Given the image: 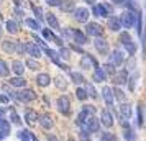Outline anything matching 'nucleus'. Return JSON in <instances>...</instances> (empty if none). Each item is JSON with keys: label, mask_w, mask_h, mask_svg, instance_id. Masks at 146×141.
<instances>
[{"label": "nucleus", "mask_w": 146, "mask_h": 141, "mask_svg": "<svg viewBox=\"0 0 146 141\" xmlns=\"http://www.w3.org/2000/svg\"><path fill=\"white\" fill-rule=\"evenodd\" d=\"M25 48H27V54H30L33 59H38V58H41L43 54H41V49L36 44H33V43H28V44H25Z\"/></svg>", "instance_id": "f8f14e48"}, {"label": "nucleus", "mask_w": 146, "mask_h": 141, "mask_svg": "<svg viewBox=\"0 0 146 141\" xmlns=\"http://www.w3.org/2000/svg\"><path fill=\"white\" fill-rule=\"evenodd\" d=\"M102 26H100L99 23H87L86 26V33L90 34V36H94V38H99V36H102Z\"/></svg>", "instance_id": "20e7f679"}, {"label": "nucleus", "mask_w": 146, "mask_h": 141, "mask_svg": "<svg viewBox=\"0 0 146 141\" xmlns=\"http://www.w3.org/2000/svg\"><path fill=\"white\" fill-rule=\"evenodd\" d=\"M44 51H46L48 58L53 61L56 66H59L61 69H64V71H67V69H69V67H67L66 64H64V62H61V61H59V54L56 53V51H53V49H48V48H44Z\"/></svg>", "instance_id": "39448f33"}, {"label": "nucleus", "mask_w": 146, "mask_h": 141, "mask_svg": "<svg viewBox=\"0 0 146 141\" xmlns=\"http://www.w3.org/2000/svg\"><path fill=\"white\" fill-rule=\"evenodd\" d=\"M79 138H80V141H90V133L82 126L80 128V131H79Z\"/></svg>", "instance_id": "a19ab883"}, {"label": "nucleus", "mask_w": 146, "mask_h": 141, "mask_svg": "<svg viewBox=\"0 0 146 141\" xmlns=\"http://www.w3.org/2000/svg\"><path fill=\"white\" fill-rule=\"evenodd\" d=\"M46 138H48V141H59L58 138H54V136H53L51 133H48V134H46Z\"/></svg>", "instance_id": "bf43d9fd"}, {"label": "nucleus", "mask_w": 146, "mask_h": 141, "mask_svg": "<svg viewBox=\"0 0 146 141\" xmlns=\"http://www.w3.org/2000/svg\"><path fill=\"white\" fill-rule=\"evenodd\" d=\"M123 138H125L126 141H135L136 140V134L133 133L131 128H125V130H123Z\"/></svg>", "instance_id": "72a5a7b5"}, {"label": "nucleus", "mask_w": 146, "mask_h": 141, "mask_svg": "<svg viewBox=\"0 0 146 141\" xmlns=\"http://www.w3.org/2000/svg\"><path fill=\"white\" fill-rule=\"evenodd\" d=\"M10 84H12L13 87H25V85H27V81H25L21 75H15L13 79H10Z\"/></svg>", "instance_id": "bb28decb"}, {"label": "nucleus", "mask_w": 146, "mask_h": 141, "mask_svg": "<svg viewBox=\"0 0 146 141\" xmlns=\"http://www.w3.org/2000/svg\"><path fill=\"white\" fill-rule=\"evenodd\" d=\"M18 138H20V141H30V131L28 130H21L18 133Z\"/></svg>", "instance_id": "3c124183"}, {"label": "nucleus", "mask_w": 146, "mask_h": 141, "mask_svg": "<svg viewBox=\"0 0 146 141\" xmlns=\"http://www.w3.org/2000/svg\"><path fill=\"white\" fill-rule=\"evenodd\" d=\"M86 94H87V97H90V99H97V97H99V95H97V90L94 89L92 84H87L86 85Z\"/></svg>", "instance_id": "4c0bfd02"}, {"label": "nucleus", "mask_w": 146, "mask_h": 141, "mask_svg": "<svg viewBox=\"0 0 146 141\" xmlns=\"http://www.w3.org/2000/svg\"><path fill=\"white\" fill-rule=\"evenodd\" d=\"M15 53H18V54H27V48H25V44H23L21 41L15 43Z\"/></svg>", "instance_id": "79ce46f5"}, {"label": "nucleus", "mask_w": 146, "mask_h": 141, "mask_svg": "<svg viewBox=\"0 0 146 141\" xmlns=\"http://www.w3.org/2000/svg\"><path fill=\"white\" fill-rule=\"evenodd\" d=\"M61 31H62V36H64V40H72V30L61 28Z\"/></svg>", "instance_id": "864d4df0"}, {"label": "nucleus", "mask_w": 146, "mask_h": 141, "mask_svg": "<svg viewBox=\"0 0 146 141\" xmlns=\"http://www.w3.org/2000/svg\"><path fill=\"white\" fill-rule=\"evenodd\" d=\"M56 107L59 110V113H62L64 117L71 113V100H69V97L67 95H61L58 102H56Z\"/></svg>", "instance_id": "f03ea898"}, {"label": "nucleus", "mask_w": 146, "mask_h": 141, "mask_svg": "<svg viewBox=\"0 0 146 141\" xmlns=\"http://www.w3.org/2000/svg\"><path fill=\"white\" fill-rule=\"evenodd\" d=\"M102 141H117V136L113 133L105 131V133H102Z\"/></svg>", "instance_id": "8fccbe9b"}, {"label": "nucleus", "mask_w": 146, "mask_h": 141, "mask_svg": "<svg viewBox=\"0 0 146 141\" xmlns=\"http://www.w3.org/2000/svg\"><path fill=\"white\" fill-rule=\"evenodd\" d=\"M118 20H120V25L123 28H131L135 25V21H136V15L130 13V12H125V13H121V17Z\"/></svg>", "instance_id": "7ed1b4c3"}, {"label": "nucleus", "mask_w": 146, "mask_h": 141, "mask_svg": "<svg viewBox=\"0 0 146 141\" xmlns=\"http://www.w3.org/2000/svg\"><path fill=\"white\" fill-rule=\"evenodd\" d=\"M38 120H40V125L44 130H51L54 126V121H53V117L49 113H43L41 117H38Z\"/></svg>", "instance_id": "9d476101"}, {"label": "nucleus", "mask_w": 146, "mask_h": 141, "mask_svg": "<svg viewBox=\"0 0 146 141\" xmlns=\"http://www.w3.org/2000/svg\"><path fill=\"white\" fill-rule=\"evenodd\" d=\"M94 44H95V49H97L100 54H104V56H105V54H108V41H105L102 36L95 38Z\"/></svg>", "instance_id": "423d86ee"}, {"label": "nucleus", "mask_w": 146, "mask_h": 141, "mask_svg": "<svg viewBox=\"0 0 146 141\" xmlns=\"http://www.w3.org/2000/svg\"><path fill=\"white\" fill-rule=\"evenodd\" d=\"M82 112L86 115H95V107H92V105H84L82 107Z\"/></svg>", "instance_id": "603ef678"}, {"label": "nucleus", "mask_w": 146, "mask_h": 141, "mask_svg": "<svg viewBox=\"0 0 146 141\" xmlns=\"http://www.w3.org/2000/svg\"><path fill=\"white\" fill-rule=\"evenodd\" d=\"M107 79V74L104 72V69L102 67H95V71H94V81L95 82H105Z\"/></svg>", "instance_id": "6ab92c4d"}, {"label": "nucleus", "mask_w": 146, "mask_h": 141, "mask_svg": "<svg viewBox=\"0 0 146 141\" xmlns=\"http://www.w3.org/2000/svg\"><path fill=\"white\" fill-rule=\"evenodd\" d=\"M76 95H77V99H79V100H87V99H89L87 94H86V89H80V87L76 90Z\"/></svg>", "instance_id": "de8ad7c7"}, {"label": "nucleus", "mask_w": 146, "mask_h": 141, "mask_svg": "<svg viewBox=\"0 0 146 141\" xmlns=\"http://www.w3.org/2000/svg\"><path fill=\"white\" fill-rule=\"evenodd\" d=\"M107 23H108V28H110L112 31H118L120 28H121V25H120V20L117 18V17H110Z\"/></svg>", "instance_id": "4be33fe9"}, {"label": "nucleus", "mask_w": 146, "mask_h": 141, "mask_svg": "<svg viewBox=\"0 0 146 141\" xmlns=\"http://www.w3.org/2000/svg\"><path fill=\"white\" fill-rule=\"evenodd\" d=\"M0 36H2V33H0Z\"/></svg>", "instance_id": "69168bd1"}, {"label": "nucleus", "mask_w": 146, "mask_h": 141, "mask_svg": "<svg viewBox=\"0 0 146 141\" xmlns=\"http://www.w3.org/2000/svg\"><path fill=\"white\" fill-rule=\"evenodd\" d=\"M123 48H125L126 49V53L130 54V56H135V53H136V49H138V48H136V44H135V43H131V41H130V43H126V44H123Z\"/></svg>", "instance_id": "e433bc0d"}, {"label": "nucleus", "mask_w": 146, "mask_h": 141, "mask_svg": "<svg viewBox=\"0 0 146 141\" xmlns=\"http://www.w3.org/2000/svg\"><path fill=\"white\" fill-rule=\"evenodd\" d=\"M7 102H8L7 95H0V103H7Z\"/></svg>", "instance_id": "13d9d810"}, {"label": "nucleus", "mask_w": 146, "mask_h": 141, "mask_svg": "<svg viewBox=\"0 0 146 141\" xmlns=\"http://www.w3.org/2000/svg\"><path fill=\"white\" fill-rule=\"evenodd\" d=\"M44 15H46V20H48L49 26L53 28V30H61L59 28V21H58V18H56L53 13H44Z\"/></svg>", "instance_id": "5701e85b"}, {"label": "nucleus", "mask_w": 146, "mask_h": 141, "mask_svg": "<svg viewBox=\"0 0 146 141\" xmlns=\"http://www.w3.org/2000/svg\"><path fill=\"white\" fill-rule=\"evenodd\" d=\"M112 64L113 66H121V64H125V61H126V56L123 51H120V49H115L112 53Z\"/></svg>", "instance_id": "1a4fd4ad"}, {"label": "nucleus", "mask_w": 146, "mask_h": 141, "mask_svg": "<svg viewBox=\"0 0 146 141\" xmlns=\"http://www.w3.org/2000/svg\"><path fill=\"white\" fill-rule=\"evenodd\" d=\"M5 112H7V108H5V107H0V115H5Z\"/></svg>", "instance_id": "680f3d73"}, {"label": "nucleus", "mask_w": 146, "mask_h": 141, "mask_svg": "<svg viewBox=\"0 0 146 141\" xmlns=\"http://www.w3.org/2000/svg\"><path fill=\"white\" fill-rule=\"evenodd\" d=\"M0 131H3L5 134H8V133H10V123H8V121L5 120L3 117L0 118Z\"/></svg>", "instance_id": "58836bf2"}, {"label": "nucleus", "mask_w": 146, "mask_h": 141, "mask_svg": "<svg viewBox=\"0 0 146 141\" xmlns=\"http://www.w3.org/2000/svg\"><path fill=\"white\" fill-rule=\"evenodd\" d=\"M87 2H89V3H95V0H87Z\"/></svg>", "instance_id": "e2e57ef3"}, {"label": "nucleus", "mask_w": 146, "mask_h": 141, "mask_svg": "<svg viewBox=\"0 0 146 141\" xmlns=\"http://www.w3.org/2000/svg\"><path fill=\"white\" fill-rule=\"evenodd\" d=\"M104 72H105V74L113 75V74H115V66H113L112 62H107L105 66H104Z\"/></svg>", "instance_id": "c03bdc74"}, {"label": "nucleus", "mask_w": 146, "mask_h": 141, "mask_svg": "<svg viewBox=\"0 0 146 141\" xmlns=\"http://www.w3.org/2000/svg\"><path fill=\"white\" fill-rule=\"evenodd\" d=\"M84 128L89 133H99L100 131V121L95 118V115H87L86 121H84Z\"/></svg>", "instance_id": "f257e3e1"}, {"label": "nucleus", "mask_w": 146, "mask_h": 141, "mask_svg": "<svg viewBox=\"0 0 146 141\" xmlns=\"http://www.w3.org/2000/svg\"><path fill=\"white\" fill-rule=\"evenodd\" d=\"M36 82H38L40 87H48V85L51 84V77L44 72V74H40L38 77H36Z\"/></svg>", "instance_id": "a211bd4d"}, {"label": "nucleus", "mask_w": 146, "mask_h": 141, "mask_svg": "<svg viewBox=\"0 0 146 141\" xmlns=\"http://www.w3.org/2000/svg\"><path fill=\"white\" fill-rule=\"evenodd\" d=\"M25 120H27L28 125L35 123V121L38 120V115H36V112H35V110H27V113H25Z\"/></svg>", "instance_id": "cd10ccee"}, {"label": "nucleus", "mask_w": 146, "mask_h": 141, "mask_svg": "<svg viewBox=\"0 0 146 141\" xmlns=\"http://www.w3.org/2000/svg\"><path fill=\"white\" fill-rule=\"evenodd\" d=\"M69 75H71V79H72L74 84H82V82L86 81L84 75L80 74V72H69Z\"/></svg>", "instance_id": "c9c22d12"}, {"label": "nucleus", "mask_w": 146, "mask_h": 141, "mask_svg": "<svg viewBox=\"0 0 146 141\" xmlns=\"http://www.w3.org/2000/svg\"><path fill=\"white\" fill-rule=\"evenodd\" d=\"M33 12H35V15H36V18H38V20H43V15H44L43 8H41V7H33Z\"/></svg>", "instance_id": "5fc2aeb1"}, {"label": "nucleus", "mask_w": 146, "mask_h": 141, "mask_svg": "<svg viewBox=\"0 0 146 141\" xmlns=\"http://www.w3.org/2000/svg\"><path fill=\"white\" fill-rule=\"evenodd\" d=\"M0 2H2V0H0Z\"/></svg>", "instance_id": "338daca9"}, {"label": "nucleus", "mask_w": 146, "mask_h": 141, "mask_svg": "<svg viewBox=\"0 0 146 141\" xmlns=\"http://www.w3.org/2000/svg\"><path fill=\"white\" fill-rule=\"evenodd\" d=\"M46 3L49 7H59L61 3H62V0H46Z\"/></svg>", "instance_id": "6e6d98bb"}, {"label": "nucleus", "mask_w": 146, "mask_h": 141, "mask_svg": "<svg viewBox=\"0 0 146 141\" xmlns=\"http://www.w3.org/2000/svg\"><path fill=\"white\" fill-rule=\"evenodd\" d=\"M120 41H121V44H126V43H130L131 41V36L128 31H121L120 33Z\"/></svg>", "instance_id": "37998d69"}, {"label": "nucleus", "mask_w": 146, "mask_h": 141, "mask_svg": "<svg viewBox=\"0 0 146 141\" xmlns=\"http://www.w3.org/2000/svg\"><path fill=\"white\" fill-rule=\"evenodd\" d=\"M59 7L62 12H72V10H76V3H74V0H62Z\"/></svg>", "instance_id": "412c9836"}, {"label": "nucleus", "mask_w": 146, "mask_h": 141, "mask_svg": "<svg viewBox=\"0 0 146 141\" xmlns=\"http://www.w3.org/2000/svg\"><path fill=\"white\" fill-rule=\"evenodd\" d=\"M10 120H12V123H15V125H21L20 117H18V113H17L15 110H12V112H10Z\"/></svg>", "instance_id": "a18cd8bd"}, {"label": "nucleus", "mask_w": 146, "mask_h": 141, "mask_svg": "<svg viewBox=\"0 0 146 141\" xmlns=\"http://www.w3.org/2000/svg\"><path fill=\"white\" fill-rule=\"evenodd\" d=\"M43 30V28H41ZM43 38H46V40H49V41H53V43H56L58 46H61L62 48V40L61 38H58L56 34H53L49 30H43Z\"/></svg>", "instance_id": "f3484780"}, {"label": "nucleus", "mask_w": 146, "mask_h": 141, "mask_svg": "<svg viewBox=\"0 0 146 141\" xmlns=\"http://www.w3.org/2000/svg\"><path fill=\"white\" fill-rule=\"evenodd\" d=\"M72 41H76L77 44H87L89 41H87V36L82 31H79V30H74L72 31Z\"/></svg>", "instance_id": "dca6fc26"}, {"label": "nucleus", "mask_w": 146, "mask_h": 141, "mask_svg": "<svg viewBox=\"0 0 146 141\" xmlns=\"http://www.w3.org/2000/svg\"><path fill=\"white\" fill-rule=\"evenodd\" d=\"M100 123L102 125H105V126H112L113 125V115L108 112V110H102V113H100Z\"/></svg>", "instance_id": "ddd939ff"}, {"label": "nucleus", "mask_w": 146, "mask_h": 141, "mask_svg": "<svg viewBox=\"0 0 146 141\" xmlns=\"http://www.w3.org/2000/svg\"><path fill=\"white\" fill-rule=\"evenodd\" d=\"M136 31H138V34L143 33V15H141V12H136Z\"/></svg>", "instance_id": "f704fd0d"}, {"label": "nucleus", "mask_w": 146, "mask_h": 141, "mask_svg": "<svg viewBox=\"0 0 146 141\" xmlns=\"http://www.w3.org/2000/svg\"><path fill=\"white\" fill-rule=\"evenodd\" d=\"M54 84H56V87L61 89V90H66V87H67V82L64 81V77H62V75H56Z\"/></svg>", "instance_id": "7c9ffc66"}, {"label": "nucleus", "mask_w": 146, "mask_h": 141, "mask_svg": "<svg viewBox=\"0 0 146 141\" xmlns=\"http://www.w3.org/2000/svg\"><path fill=\"white\" fill-rule=\"evenodd\" d=\"M126 81H128V72L126 71H121L118 74H113V84L115 85H123V84H126Z\"/></svg>", "instance_id": "2eb2a0df"}, {"label": "nucleus", "mask_w": 146, "mask_h": 141, "mask_svg": "<svg viewBox=\"0 0 146 141\" xmlns=\"http://www.w3.org/2000/svg\"><path fill=\"white\" fill-rule=\"evenodd\" d=\"M30 141H40V140H38V138H36V136H35V134L30 131Z\"/></svg>", "instance_id": "052dcab7"}, {"label": "nucleus", "mask_w": 146, "mask_h": 141, "mask_svg": "<svg viewBox=\"0 0 146 141\" xmlns=\"http://www.w3.org/2000/svg\"><path fill=\"white\" fill-rule=\"evenodd\" d=\"M100 141H102V140H100Z\"/></svg>", "instance_id": "774afa93"}, {"label": "nucleus", "mask_w": 146, "mask_h": 141, "mask_svg": "<svg viewBox=\"0 0 146 141\" xmlns=\"http://www.w3.org/2000/svg\"><path fill=\"white\" fill-rule=\"evenodd\" d=\"M112 92H113V99H117L120 103H123V102L126 100V95H125V92H123L121 89L115 87V89H112Z\"/></svg>", "instance_id": "393cba45"}, {"label": "nucleus", "mask_w": 146, "mask_h": 141, "mask_svg": "<svg viewBox=\"0 0 146 141\" xmlns=\"http://www.w3.org/2000/svg\"><path fill=\"white\" fill-rule=\"evenodd\" d=\"M136 118H138V120H136V125L141 128L143 123H145V120H143V105H141V103L136 107Z\"/></svg>", "instance_id": "c85d7f7f"}, {"label": "nucleus", "mask_w": 146, "mask_h": 141, "mask_svg": "<svg viewBox=\"0 0 146 141\" xmlns=\"http://www.w3.org/2000/svg\"><path fill=\"white\" fill-rule=\"evenodd\" d=\"M102 97H104V100H105L107 107H113V102H115V99H113V92L110 87H104V90H102Z\"/></svg>", "instance_id": "4468645a"}, {"label": "nucleus", "mask_w": 146, "mask_h": 141, "mask_svg": "<svg viewBox=\"0 0 146 141\" xmlns=\"http://www.w3.org/2000/svg\"><path fill=\"white\" fill-rule=\"evenodd\" d=\"M8 74H10V67H8V64L3 59H0V75H2V77H7Z\"/></svg>", "instance_id": "2f4dec72"}, {"label": "nucleus", "mask_w": 146, "mask_h": 141, "mask_svg": "<svg viewBox=\"0 0 146 141\" xmlns=\"http://www.w3.org/2000/svg\"><path fill=\"white\" fill-rule=\"evenodd\" d=\"M67 141H76V140H74V138H69V140H67Z\"/></svg>", "instance_id": "0e129e2a"}, {"label": "nucleus", "mask_w": 146, "mask_h": 141, "mask_svg": "<svg viewBox=\"0 0 146 141\" xmlns=\"http://www.w3.org/2000/svg\"><path fill=\"white\" fill-rule=\"evenodd\" d=\"M131 113H133V108L130 103H126V102L120 103V118H123V120L128 121L131 118Z\"/></svg>", "instance_id": "0eeeda50"}, {"label": "nucleus", "mask_w": 146, "mask_h": 141, "mask_svg": "<svg viewBox=\"0 0 146 141\" xmlns=\"http://www.w3.org/2000/svg\"><path fill=\"white\" fill-rule=\"evenodd\" d=\"M18 99H20V102L28 103V102H33L36 99V95H35V92L31 89H23L21 92H18Z\"/></svg>", "instance_id": "6e6552de"}, {"label": "nucleus", "mask_w": 146, "mask_h": 141, "mask_svg": "<svg viewBox=\"0 0 146 141\" xmlns=\"http://www.w3.org/2000/svg\"><path fill=\"white\" fill-rule=\"evenodd\" d=\"M92 13L95 17H107V12H105V8H104V5H94Z\"/></svg>", "instance_id": "473e14b6"}, {"label": "nucleus", "mask_w": 146, "mask_h": 141, "mask_svg": "<svg viewBox=\"0 0 146 141\" xmlns=\"http://www.w3.org/2000/svg\"><path fill=\"white\" fill-rule=\"evenodd\" d=\"M136 79H138V74H133L131 77H128V89H130V92H133L135 90V87H136Z\"/></svg>", "instance_id": "ea45409f"}, {"label": "nucleus", "mask_w": 146, "mask_h": 141, "mask_svg": "<svg viewBox=\"0 0 146 141\" xmlns=\"http://www.w3.org/2000/svg\"><path fill=\"white\" fill-rule=\"evenodd\" d=\"M5 26H7V31L10 34H15L18 30H20V28H18V21H15V20H7Z\"/></svg>", "instance_id": "b1692460"}, {"label": "nucleus", "mask_w": 146, "mask_h": 141, "mask_svg": "<svg viewBox=\"0 0 146 141\" xmlns=\"http://www.w3.org/2000/svg\"><path fill=\"white\" fill-rule=\"evenodd\" d=\"M74 18L77 21H80V23H86L87 20H89V10L87 8H76L74 10Z\"/></svg>", "instance_id": "9b49d317"}, {"label": "nucleus", "mask_w": 146, "mask_h": 141, "mask_svg": "<svg viewBox=\"0 0 146 141\" xmlns=\"http://www.w3.org/2000/svg\"><path fill=\"white\" fill-rule=\"evenodd\" d=\"M135 67H136V61L133 59H130V62H128V69H135Z\"/></svg>", "instance_id": "4d7b16f0"}, {"label": "nucleus", "mask_w": 146, "mask_h": 141, "mask_svg": "<svg viewBox=\"0 0 146 141\" xmlns=\"http://www.w3.org/2000/svg\"><path fill=\"white\" fill-rule=\"evenodd\" d=\"M25 23H27V26L30 28V30H33V31H40V30H41L40 23H38L36 20H33V18H27Z\"/></svg>", "instance_id": "c756f323"}, {"label": "nucleus", "mask_w": 146, "mask_h": 141, "mask_svg": "<svg viewBox=\"0 0 146 141\" xmlns=\"http://www.w3.org/2000/svg\"><path fill=\"white\" fill-rule=\"evenodd\" d=\"M2 49L8 54H13L15 53V43L13 41H8V40H3L2 41Z\"/></svg>", "instance_id": "aec40b11"}, {"label": "nucleus", "mask_w": 146, "mask_h": 141, "mask_svg": "<svg viewBox=\"0 0 146 141\" xmlns=\"http://www.w3.org/2000/svg\"><path fill=\"white\" fill-rule=\"evenodd\" d=\"M27 67H30L31 71H36V69H40V62L35 59H28L27 61Z\"/></svg>", "instance_id": "49530a36"}, {"label": "nucleus", "mask_w": 146, "mask_h": 141, "mask_svg": "<svg viewBox=\"0 0 146 141\" xmlns=\"http://www.w3.org/2000/svg\"><path fill=\"white\" fill-rule=\"evenodd\" d=\"M58 54H59V58H62V59H69V56H71V49H67V48H61Z\"/></svg>", "instance_id": "09e8293b"}, {"label": "nucleus", "mask_w": 146, "mask_h": 141, "mask_svg": "<svg viewBox=\"0 0 146 141\" xmlns=\"http://www.w3.org/2000/svg\"><path fill=\"white\" fill-rule=\"evenodd\" d=\"M12 71L15 72V75H21L23 74V71H25L23 62H20V61H13V62H12Z\"/></svg>", "instance_id": "a878e982"}]
</instances>
